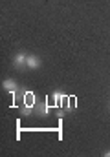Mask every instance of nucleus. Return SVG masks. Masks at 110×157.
<instances>
[{
    "label": "nucleus",
    "mask_w": 110,
    "mask_h": 157,
    "mask_svg": "<svg viewBox=\"0 0 110 157\" xmlns=\"http://www.w3.org/2000/svg\"><path fill=\"white\" fill-rule=\"evenodd\" d=\"M2 88L6 90V91H9V93H13L17 88H18V84H17V80L15 78H6L4 82H2Z\"/></svg>",
    "instance_id": "2"
},
{
    "label": "nucleus",
    "mask_w": 110,
    "mask_h": 157,
    "mask_svg": "<svg viewBox=\"0 0 110 157\" xmlns=\"http://www.w3.org/2000/svg\"><path fill=\"white\" fill-rule=\"evenodd\" d=\"M40 64H42V60H40L37 55H28V59H26V66H28L30 70H37V68H40Z\"/></svg>",
    "instance_id": "1"
},
{
    "label": "nucleus",
    "mask_w": 110,
    "mask_h": 157,
    "mask_svg": "<svg viewBox=\"0 0 110 157\" xmlns=\"http://www.w3.org/2000/svg\"><path fill=\"white\" fill-rule=\"evenodd\" d=\"M26 59H28V55L26 53H17L15 55V59H13V66H26Z\"/></svg>",
    "instance_id": "3"
},
{
    "label": "nucleus",
    "mask_w": 110,
    "mask_h": 157,
    "mask_svg": "<svg viewBox=\"0 0 110 157\" xmlns=\"http://www.w3.org/2000/svg\"><path fill=\"white\" fill-rule=\"evenodd\" d=\"M103 155H105V157H110V150H107V152H105Z\"/></svg>",
    "instance_id": "4"
}]
</instances>
